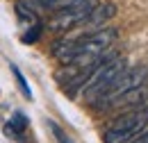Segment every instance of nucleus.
<instances>
[{
    "mask_svg": "<svg viewBox=\"0 0 148 143\" xmlns=\"http://www.w3.org/2000/svg\"><path fill=\"white\" fill-rule=\"evenodd\" d=\"M116 36H119L116 27H98L93 32L82 34L80 39L57 41L53 46V54L64 66H96L100 61L103 52L112 48V43L116 41ZM107 57H112V52Z\"/></svg>",
    "mask_w": 148,
    "mask_h": 143,
    "instance_id": "1",
    "label": "nucleus"
},
{
    "mask_svg": "<svg viewBox=\"0 0 148 143\" xmlns=\"http://www.w3.org/2000/svg\"><path fill=\"white\" fill-rule=\"evenodd\" d=\"M125 68H128V61H125V57H119V54H112L105 61H100V64L87 75L84 84L80 86V89H82V98H84L89 105L96 102V100L114 84V80L125 71Z\"/></svg>",
    "mask_w": 148,
    "mask_h": 143,
    "instance_id": "2",
    "label": "nucleus"
},
{
    "mask_svg": "<svg viewBox=\"0 0 148 143\" xmlns=\"http://www.w3.org/2000/svg\"><path fill=\"white\" fill-rule=\"evenodd\" d=\"M146 127H148V105H139V107L121 114L105 129L103 141L105 143H130L137 134H141Z\"/></svg>",
    "mask_w": 148,
    "mask_h": 143,
    "instance_id": "3",
    "label": "nucleus"
},
{
    "mask_svg": "<svg viewBox=\"0 0 148 143\" xmlns=\"http://www.w3.org/2000/svg\"><path fill=\"white\" fill-rule=\"evenodd\" d=\"M146 82H148V66H132V68H125V71L114 80V84H112L110 89L105 91L96 102H91V107L98 109V111H105L107 105H110L114 98H119L121 93H125V91H130V89L144 86Z\"/></svg>",
    "mask_w": 148,
    "mask_h": 143,
    "instance_id": "4",
    "label": "nucleus"
},
{
    "mask_svg": "<svg viewBox=\"0 0 148 143\" xmlns=\"http://www.w3.org/2000/svg\"><path fill=\"white\" fill-rule=\"evenodd\" d=\"M96 5H98L96 0H87V2H82V5H75V7H69V9L55 12L53 16L48 18L46 25H48V30H53V32H69V30H73V27H80V25L87 23V18L91 16Z\"/></svg>",
    "mask_w": 148,
    "mask_h": 143,
    "instance_id": "5",
    "label": "nucleus"
},
{
    "mask_svg": "<svg viewBox=\"0 0 148 143\" xmlns=\"http://www.w3.org/2000/svg\"><path fill=\"white\" fill-rule=\"evenodd\" d=\"M27 129H30V118L23 111H16L9 118V123H5V136H9L18 143H27V139L23 136V134H27Z\"/></svg>",
    "mask_w": 148,
    "mask_h": 143,
    "instance_id": "6",
    "label": "nucleus"
},
{
    "mask_svg": "<svg viewBox=\"0 0 148 143\" xmlns=\"http://www.w3.org/2000/svg\"><path fill=\"white\" fill-rule=\"evenodd\" d=\"M87 0H27V5L34 9H46V12H62V9H69L75 5H82Z\"/></svg>",
    "mask_w": 148,
    "mask_h": 143,
    "instance_id": "7",
    "label": "nucleus"
},
{
    "mask_svg": "<svg viewBox=\"0 0 148 143\" xmlns=\"http://www.w3.org/2000/svg\"><path fill=\"white\" fill-rule=\"evenodd\" d=\"M116 14V9H114V5L112 2H107V5H96L93 7V12H91V16L87 18V23L91 25V27H100L107 18H112Z\"/></svg>",
    "mask_w": 148,
    "mask_h": 143,
    "instance_id": "8",
    "label": "nucleus"
},
{
    "mask_svg": "<svg viewBox=\"0 0 148 143\" xmlns=\"http://www.w3.org/2000/svg\"><path fill=\"white\" fill-rule=\"evenodd\" d=\"M12 73H14V77H16V84H18L21 93L27 98V100H32V89H30V84H27V80H25V75L21 73V68L16 64H12Z\"/></svg>",
    "mask_w": 148,
    "mask_h": 143,
    "instance_id": "9",
    "label": "nucleus"
},
{
    "mask_svg": "<svg viewBox=\"0 0 148 143\" xmlns=\"http://www.w3.org/2000/svg\"><path fill=\"white\" fill-rule=\"evenodd\" d=\"M48 127L53 129V134H55L57 143H75L73 139H71V136H69V134H66V132L62 129V127L57 125V123H53V121H48Z\"/></svg>",
    "mask_w": 148,
    "mask_h": 143,
    "instance_id": "10",
    "label": "nucleus"
},
{
    "mask_svg": "<svg viewBox=\"0 0 148 143\" xmlns=\"http://www.w3.org/2000/svg\"><path fill=\"white\" fill-rule=\"evenodd\" d=\"M41 32H43V23L39 20V23H34V25H32V32L23 34V43H27V46H30V43H34L39 36H41Z\"/></svg>",
    "mask_w": 148,
    "mask_h": 143,
    "instance_id": "11",
    "label": "nucleus"
},
{
    "mask_svg": "<svg viewBox=\"0 0 148 143\" xmlns=\"http://www.w3.org/2000/svg\"><path fill=\"white\" fill-rule=\"evenodd\" d=\"M130 143H148V129H144L141 134H137V136H134Z\"/></svg>",
    "mask_w": 148,
    "mask_h": 143,
    "instance_id": "12",
    "label": "nucleus"
}]
</instances>
